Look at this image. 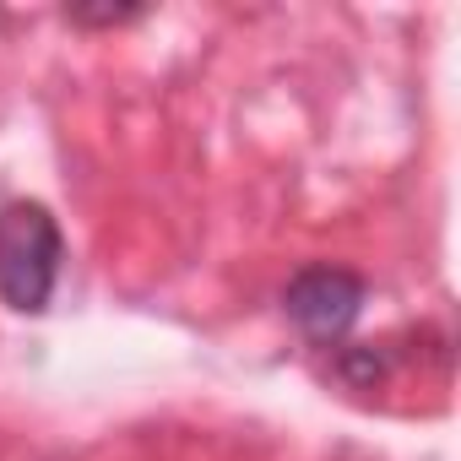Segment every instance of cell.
Wrapping results in <instances>:
<instances>
[{"label":"cell","instance_id":"cell-1","mask_svg":"<svg viewBox=\"0 0 461 461\" xmlns=\"http://www.w3.org/2000/svg\"><path fill=\"white\" fill-rule=\"evenodd\" d=\"M66 234L39 201H6L0 206V299L17 315H44L60 283Z\"/></svg>","mask_w":461,"mask_h":461},{"label":"cell","instance_id":"cell-2","mask_svg":"<svg viewBox=\"0 0 461 461\" xmlns=\"http://www.w3.org/2000/svg\"><path fill=\"white\" fill-rule=\"evenodd\" d=\"M364 277L348 267H304L288 288H283V310L288 321L310 337V342H342L358 315H364Z\"/></svg>","mask_w":461,"mask_h":461},{"label":"cell","instance_id":"cell-3","mask_svg":"<svg viewBox=\"0 0 461 461\" xmlns=\"http://www.w3.org/2000/svg\"><path fill=\"white\" fill-rule=\"evenodd\" d=\"M66 17H71V23H87V28H93V23H98V28H114V23H131V17H141V12H136V6H104V12H66Z\"/></svg>","mask_w":461,"mask_h":461}]
</instances>
